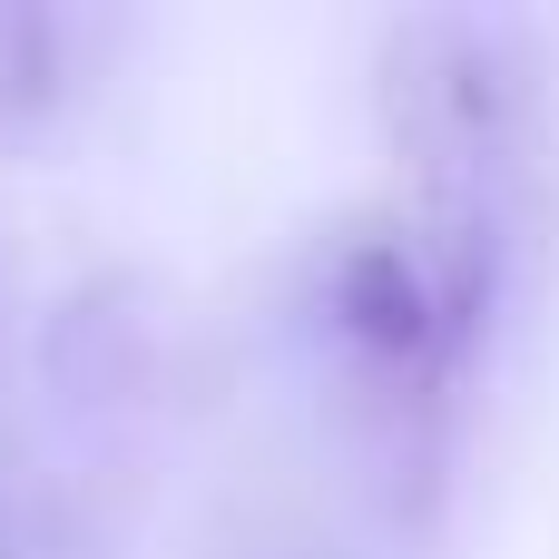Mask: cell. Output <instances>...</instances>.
Wrapping results in <instances>:
<instances>
[{"instance_id": "obj_1", "label": "cell", "mask_w": 559, "mask_h": 559, "mask_svg": "<svg viewBox=\"0 0 559 559\" xmlns=\"http://www.w3.org/2000/svg\"><path fill=\"white\" fill-rule=\"evenodd\" d=\"M79 49H88V29L69 10L0 0V138H29L79 98Z\"/></svg>"}, {"instance_id": "obj_2", "label": "cell", "mask_w": 559, "mask_h": 559, "mask_svg": "<svg viewBox=\"0 0 559 559\" xmlns=\"http://www.w3.org/2000/svg\"><path fill=\"white\" fill-rule=\"evenodd\" d=\"M0 559H49V540H39V481H29L20 413H10V354H0Z\"/></svg>"}]
</instances>
